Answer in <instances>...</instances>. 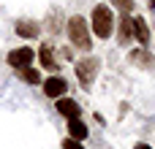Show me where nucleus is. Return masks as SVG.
I'll use <instances>...</instances> for the list:
<instances>
[{
	"label": "nucleus",
	"instance_id": "nucleus-1",
	"mask_svg": "<svg viewBox=\"0 0 155 149\" xmlns=\"http://www.w3.org/2000/svg\"><path fill=\"white\" fill-rule=\"evenodd\" d=\"M68 41H71L76 49H82V52H90V46H93L90 27H87V22H84L82 16H76V14L68 19Z\"/></svg>",
	"mask_w": 155,
	"mask_h": 149
},
{
	"label": "nucleus",
	"instance_id": "nucleus-2",
	"mask_svg": "<svg viewBox=\"0 0 155 149\" xmlns=\"http://www.w3.org/2000/svg\"><path fill=\"white\" fill-rule=\"evenodd\" d=\"M112 27H114V14H112V8H109V5H95V8H93V33H95V38L106 41V38L112 35Z\"/></svg>",
	"mask_w": 155,
	"mask_h": 149
},
{
	"label": "nucleus",
	"instance_id": "nucleus-3",
	"mask_svg": "<svg viewBox=\"0 0 155 149\" xmlns=\"http://www.w3.org/2000/svg\"><path fill=\"white\" fill-rule=\"evenodd\" d=\"M98 68H101L98 57H84V60L76 62V79H79V84H82L84 90L93 87V81H95V76H98Z\"/></svg>",
	"mask_w": 155,
	"mask_h": 149
},
{
	"label": "nucleus",
	"instance_id": "nucleus-4",
	"mask_svg": "<svg viewBox=\"0 0 155 149\" xmlns=\"http://www.w3.org/2000/svg\"><path fill=\"white\" fill-rule=\"evenodd\" d=\"M33 57H35V52H33L30 46H19V49H11L5 60H8V65H11V68H16V71H19V68H27V65L33 62Z\"/></svg>",
	"mask_w": 155,
	"mask_h": 149
},
{
	"label": "nucleus",
	"instance_id": "nucleus-5",
	"mask_svg": "<svg viewBox=\"0 0 155 149\" xmlns=\"http://www.w3.org/2000/svg\"><path fill=\"white\" fill-rule=\"evenodd\" d=\"M14 33H16L19 38H25V41H33V38L41 35V24H38L35 19H16Z\"/></svg>",
	"mask_w": 155,
	"mask_h": 149
},
{
	"label": "nucleus",
	"instance_id": "nucleus-6",
	"mask_svg": "<svg viewBox=\"0 0 155 149\" xmlns=\"http://www.w3.org/2000/svg\"><path fill=\"white\" fill-rule=\"evenodd\" d=\"M65 90H68V81H65L63 76H49V79H44V95H46V98H63Z\"/></svg>",
	"mask_w": 155,
	"mask_h": 149
},
{
	"label": "nucleus",
	"instance_id": "nucleus-7",
	"mask_svg": "<svg viewBox=\"0 0 155 149\" xmlns=\"http://www.w3.org/2000/svg\"><path fill=\"white\" fill-rule=\"evenodd\" d=\"M128 60H131V65H136V68H144V71L155 68V57L147 52V49H134V52L128 54Z\"/></svg>",
	"mask_w": 155,
	"mask_h": 149
},
{
	"label": "nucleus",
	"instance_id": "nucleus-8",
	"mask_svg": "<svg viewBox=\"0 0 155 149\" xmlns=\"http://www.w3.org/2000/svg\"><path fill=\"white\" fill-rule=\"evenodd\" d=\"M131 27H134V38L139 41V46H147L150 43V27L142 16H134L131 19Z\"/></svg>",
	"mask_w": 155,
	"mask_h": 149
},
{
	"label": "nucleus",
	"instance_id": "nucleus-9",
	"mask_svg": "<svg viewBox=\"0 0 155 149\" xmlns=\"http://www.w3.org/2000/svg\"><path fill=\"white\" fill-rule=\"evenodd\" d=\"M54 106H57V114H63L65 119H76V117H79V103H76V100H71V98H65V95H63V98H57V103H54Z\"/></svg>",
	"mask_w": 155,
	"mask_h": 149
},
{
	"label": "nucleus",
	"instance_id": "nucleus-10",
	"mask_svg": "<svg viewBox=\"0 0 155 149\" xmlns=\"http://www.w3.org/2000/svg\"><path fill=\"white\" fill-rule=\"evenodd\" d=\"M35 57H38V62L46 68V71H57V60H54V49L49 46V43H44L38 52H35Z\"/></svg>",
	"mask_w": 155,
	"mask_h": 149
},
{
	"label": "nucleus",
	"instance_id": "nucleus-11",
	"mask_svg": "<svg viewBox=\"0 0 155 149\" xmlns=\"http://www.w3.org/2000/svg\"><path fill=\"white\" fill-rule=\"evenodd\" d=\"M131 19H134L131 14H123V16H120V35H117V41H120V43H128V41L134 38V27H131Z\"/></svg>",
	"mask_w": 155,
	"mask_h": 149
},
{
	"label": "nucleus",
	"instance_id": "nucleus-12",
	"mask_svg": "<svg viewBox=\"0 0 155 149\" xmlns=\"http://www.w3.org/2000/svg\"><path fill=\"white\" fill-rule=\"evenodd\" d=\"M68 136L76 138V141H84V138H87V125L79 122V117H76V119H68Z\"/></svg>",
	"mask_w": 155,
	"mask_h": 149
},
{
	"label": "nucleus",
	"instance_id": "nucleus-13",
	"mask_svg": "<svg viewBox=\"0 0 155 149\" xmlns=\"http://www.w3.org/2000/svg\"><path fill=\"white\" fill-rule=\"evenodd\" d=\"M19 79H22L25 84H38V81H41L38 71H35V68H30V65H27V68H19Z\"/></svg>",
	"mask_w": 155,
	"mask_h": 149
},
{
	"label": "nucleus",
	"instance_id": "nucleus-14",
	"mask_svg": "<svg viewBox=\"0 0 155 149\" xmlns=\"http://www.w3.org/2000/svg\"><path fill=\"white\" fill-rule=\"evenodd\" d=\"M112 5H117L123 14H131L134 11V0H112Z\"/></svg>",
	"mask_w": 155,
	"mask_h": 149
},
{
	"label": "nucleus",
	"instance_id": "nucleus-15",
	"mask_svg": "<svg viewBox=\"0 0 155 149\" xmlns=\"http://www.w3.org/2000/svg\"><path fill=\"white\" fill-rule=\"evenodd\" d=\"M63 149H84V147H82V144H79L76 138H71V136H68V138L63 141Z\"/></svg>",
	"mask_w": 155,
	"mask_h": 149
},
{
	"label": "nucleus",
	"instance_id": "nucleus-16",
	"mask_svg": "<svg viewBox=\"0 0 155 149\" xmlns=\"http://www.w3.org/2000/svg\"><path fill=\"white\" fill-rule=\"evenodd\" d=\"M134 149H153V147H150V144H136Z\"/></svg>",
	"mask_w": 155,
	"mask_h": 149
},
{
	"label": "nucleus",
	"instance_id": "nucleus-17",
	"mask_svg": "<svg viewBox=\"0 0 155 149\" xmlns=\"http://www.w3.org/2000/svg\"><path fill=\"white\" fill-rule=\"evenodd\" d=\"M150 8H155V0H150Z\"/></svg>",
	"mask_w": 155,
	"mask_h": 149
}]
</instances>
